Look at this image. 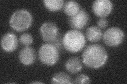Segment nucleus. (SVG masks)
<instances>
[{"label":"nucleus","instance_id":"1","mask_svg":"<svg viewBox=\"0 0 127 84\" xmlns=\"http://www.w3.org/2000/svg\"><path fill=\"white\" fill-rule=\"evenodd\" d=\"M108 58V53L103 46L94 44L87 46L82 54L83 62L90 68H99L104 66Z\"/></svg>","mask_w":127,"mask_h":84},{"label":"nucleus","instance_id":"2","mask_svg":"<svg viewBox=\"0 0 127 84\" xmlns=\"http://www.w3.org/2000/svg\"><path fill=\"white\" fill-rule=\"evenodd\" d=\"M64 49L70 53H76L81 51L85 46L86 39L84 34L77 30H71L65 33L63 37Z\"/></svg>","mask_w":127,"mask_h":84},{"label":"nucleus","instance_id":"3","mask_svg":"<svg viewBox=\"0 0 127 84\" xmlns=\"http://www.w3.org/2000/svg\"><path fill=\"white\" fill-rule=\"evenodd\" d=\"M32 17L27 10H20L12 15L9 23L12 29L17 32H22L28 30L32 23Z\"/></svg>","mask_w":127,"mask_h":84},{"label":"nucleus","instance_id":"4","mask_svg":"<svg viewBox=\"0 0 127 84\" xmlns=\"http://www.w3.org/2000/svg\"><path fill=\"white\" fill-rule=\"evenodd\" d=\"M59 57V50L52 44H44L39 49V58L43 64L54 65L58 61Z\"/></svg>","mask_w":127,"mask_h":84},{"label":"nucleus","instance_id":"5","mask_svg":"<svg viewBox=\"0 0 127 84\" xmlns=\"http://www.w3.org/2000/svg\"><path fill=\"white\" fill-rule=\"evenodd\" d=\"M125 38V33L121 29L117 27H111L103 35V39L106 45L116 47L120 45Z\"/></svg>","mask_w":127,"mask_h":84},{"label":"nucleus","instance_id":"6","mask_svg":"<svg viewBox=\"0 0 127 84\" xmlns=\"http://www.w3.org/2000/svg\"><path fill=\"white\" fill-rule=\"evenodd\" d=\"M58 27L54 23L48 22L43 23L40 28V34L42 39L47 43H53L59 34Z\"/></svg>","mask_w":127,"mask_h":84},{"label":"nucleus","instance_id":"7","mask_svg":"<svg viewBox=\"0 0 127 84\" xmlns=\"http://www.w3.org/2000/svg\"><path fill=\"white\" fill-rule=\"evenodd\" d=\"M90 16L84 9H81L74 16L69 18L68 22L70 26L75 30H81L88 24Z\"/></svg>","mask_w":127,"mask_h":84},{"label":"nucleus","instance_id":"8","mask_svg":"<svg viewBox=\"0 0 127 84\" xmlns=\"http://www.w3.org/2000/svg\"><path fill=\"white\" fill-rule=\"evenodd\" d=\"M113 9V4L109 0H97L93 3L92 11L101 18L108 16Z\"/></svg>","mask_w":127,"mask_h":84},{"label":"nucleus","instance_id":"9","mask_svg":"<svg viewBox=\"0 0 127 84\" xmlns=\"http://www.w3.org/2000/svg\"><path fill=\"white\" fill-rule=\"evenodd\" d=\"M2 49L7 53L14 51L18 47V40L14 33L9 32L3 35L1 39Z\"/></svg>","mask_w":127,"mask_h":84},{"label":"nucleus","instance_id":"10","mask_svg":"<svg viewBox=\"0 0 127 84\" xmlns=\"http://www.w3.org/2000/svg\"><path fill=\"white\" fill-rule=\"evenodd\" d=\"M19 59L20 62L25 65L32 64L36 59L35 50L31 47H24L19 54Z\"/></svg>","mask_w":127,"mask_h":84},{"label":"nucleus","instance_id":"11","mask_svg":"<svg viewBox=\"0 0 127 84\" xmlns=\"http://www.w3.org/2000/svg\"><path fill=\"white\" fill-rule=\"evenodd\" d=\"M65 67L69 73L76 74L82 70L83 65L81 59L78 57H72L66 62Z\"/></svg>","mask_w":127,"mask_h":84},{"label":"nucleus","instance_id":"12","mask_svg":"<svg viewBox=\"0 0 127 84\" xmlns=\"http://www.w3.org/2000/svg\"><path fill=\"white\" fill-rule=\"evenodd\" d=\"M86 38L91 42H97L103 36L101 30L97 26H90L87 28L85 33Z\"/></svg>","mask_w":127,"mask_h":84},{"label":"nucleus","instance_id":"13","mask_svg":"<svg viewBox=\"0 0 127 84\" xmlns=\"http://www.w3.org/2000/svg\"><path fill=\"white\" fill-rule=\"evenodd\" d=\"M80 10V6L76 1H67L64 4V11L69 17L76 15Z\"/></svg>","mask_w":127,"mask_h":84},{"label":"nucleus","instance_id":"14","mask_svg":"<svg viewBox=\"0 0 127 84\" xmlns=\"http://www.w3.org/2000/svg\"><path fill=\"white\" fill-rule=\"evenodd\" d=\"M51 84H72L73 82L69 75L64 72H59L54 75L51 81Z\"/></svg>","mask_w":127,"mask_h":84},{"label":"nucleus","instance_id":"15","mask_svg":"<svg viewBox=\"0 0 127 84\" xmlns=\"http://www.w3.org/2000/svg\"><path fill=\"white\" fill-rule=\"evenodd\" d=\"M43 2L46 9L51 12L61 10L64 4L63 0H45Z\"/></svg>","mask_w":127,"mask_h":84},{"label":"nucleus","instance_id":"16","mask_svg":"<svg viewBox=\"0 0 127 84\" xmlns=\"http://www.w3.org/2000/svg\"><path fill=\"white\" fill-rule=\"evenodd\" d=\"M20 42L22 45L25 46H30L33 43V37L29 33H23L19 38Z\"/></svg>","mask_w":127,"mask_h":84},{"label":"nucleus","instance_id":"17","mask_svg":"<svg viewBox=\"0 0 127 84\" xmlns=\"http://www.w3.org/2000/svg\"><path fill=\"white\" fill-rule=\"evenodd\" d=\"M91 83L90 78L84 74H79L75 77L74 84H89Z\"/></svg>","mask_w":127,"mask_h":84},{"label":"nucleus","instance_id":"18","mask_svg":"<svg viewBox=\"0 0 127 84\" xmlns=\"http://www.w3.org/2000/svg\"><path fill=\"white\" fill-rule=\"evenodd\" d=\"M63 35L61 33H59L58 36L56 38L55 41L51 44H52L55 46L57 47V49L58 50H62L64 47L63 45Z\"/></svg>","mask_w":127,"mask_h":84},{"label":"nucleus","instance_id":"19","mask_svg":"<svg viewBox=\"0 0 127 84\" xmlns=\"http://www.w3.org/2000/svg\"><path fill=\"white\" fill-rule=\"evenodd\" d=\"M108 24L109 22L108 19L105 18V17H103L99 19L97 22V25L98 26V27L100 28V29H105V28L108 26Z\"/></svg>","mask_w":127,"mask_h":84},{"label":"nucleus","instance_id":"20","mask_svg":"<svg viewBox=\"0 0 127 84\" xmlns=\"http://www.w3.org/2000/svg\"><path fill=\"white\" fill-rule=\"evenodd\" d=\"M32 83V84H42V83H41V82H33Z\"/></svg>","mask_w":127,"mask_h":84}]
</instances>
